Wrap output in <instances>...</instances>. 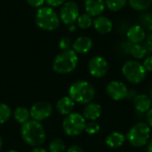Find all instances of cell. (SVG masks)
Returning <instances> with one entry per match:
<instances>
[{
    "label": "cell",
    "mask_w": 152,
    "mask_h": 152,
    "mask_svg": "<svg viewBox=\"0 0 152 152\" xmlns=\"http://www.w3.org/2000/svg\"><path fill=\"white\" fill-rule=\"evenodd\" d=\"M21 136L30 146H39L45 140V132L43 126L36 120H28L22 125Z\"/></svg>",
    "instance_id": "1"
},
{
    "label": "cell",
    "mask_w": 152,
    "mask_h": 152,
    "mask_svg": "<svg viewBox=\"0 0 152 152\" xmlns=\"http://www.w3.org/2000/svg\"><path fill=\"white\" fill-rule=\"evenodd\" d=\"M69 95L76 102L88 104L94 98L95 90L89 82L80 80L73 83L70 86Z\"/></svg>",
    "instance_id": "2"
},
{
    "label": "cell",
    "mask_w": 152,
    "mask_h": 152,
    "mask_svg": "<svg viewBox=\"0 0 152 152\" xmlns=\"http://www.w3.org/2000/svg\"><path fill=\"white\" fill-rule=\"evenodd\" d=\"M78 64V57L74 50L69 49L59 53L53 63V70L60 74L72 72Z\"/></svg>",
    "instance_id": "3"
},
{
    "label": "cell",
    "mask_w": 152,
    "mask_h": 152,
    "mask_svg": "<svg viewBox=\"0 0 152 152\" xmlns=\"http://www.w3.org/2000/svg\"><path fill=\"white\" fill-rule=\"evenodd\" d=\"M60 17L51 7H40L36 14L37 25L46 31H53L60 26Z\"/></svg>",
    "instance_id": "4"
},
{
    "label": "cell",
    "mask_w": 152,
    "mask_h": 152,
    "mask_svg": "<svg viewBox=\"0 0 152 152\" xmlns=\"http://www.w3.org/2000/svg\"><path fill=\"white\" fill-rule=\"evenodd\" d=\"M150 137L151 127L143 122L137 123L132 126L126 135L129 143L135 148H141L146 145L150 140Z\"/></svg>",
    "instance_id": "5"
},
{
    "label": "cell",
    "mask_w": 152,
    "mask_h": 152,
    "mask_svg": "<svg viewBox=\"0 0 152 152\" xmlns=\"http://www.w3.org/2000/svg\"><path fill=\"white\" fill-rule=\"evenodd\" d=\"M122 74L125 78L132 84H139L142 82L146 76L147 71L143 65L137 61H127L122 67Z\"/></svg>",
    "instance_id": "6"
},
{
    "label": "cell",
    "mask_w": 152,
    "mask_h": 152,
    "mask_svg": "<svg viewBox=\"0 0 152 152\" xmlns=\"http://www.w3.org/2000/svg\"><path fill=\"white\" fill-rule=\"evenodd\" d=\"M86 118L79 113H70L67 115L62 122L64 132L69 136H77L80 134L86 127Z\"/></svg>",
    "instance_id": "7"
},
{
    "label": "cell",
    "mask_w": 152,
    "mask_h": 152,
    "mask_svg": "<svg viewBox=\"0 0 152 152\" xmlns=\"http://www.w3.org/2000/svg\"><path fill=\"white\" fill-rule=\"evenodd\" d=\"M79 16V7L73 1L65 2L61 8L60 20L66 25L74 24Z\"/></svg>",
    "instance_id": "8"
},
{
    "label": "cell",
    "mask_w": 152,
    "mask_h": 152,
    "mask_svg": "<svg viewBox=\"0 0 152 152\" xmlns=\"http://www.w3.org/2000/svg\"><path fill=\"white\" fill-rule=\"evenodd\" d=\"M88 69L90 74L97 78L104 77L109 69V65L107 61L102 56L93 57L88 63Z\"/></svg>",
    "instance_id": "9"
},
{
    "label": "cell",
    "mask_w": 152,
    "mask_h": 152,
    "mask_svg": "<svg viewBox=\"0 0 152 152\" xmlns=\"http://www.w3.org/2000/svg\"><path fill=\"white\" fill-rule=\"evenodd\" d=\"M108 95L115 101H120L127 97L128 89L126 86L120 81H111L106 87Z\"/></svg>",
    "instance_id": "10"
},
{
    "label": "cell",
    "mask_w": 152,
    "mask_h": 152,
    "mask_svg": "<svg viewBox=\"0 0 152 152\" xmlns=\"http://www.w3.org/2000/svg\"><path fill=\"white\" fill-rule=\"evenodd\" d=\"M29 113L33 120H44L50 117L52 113V106L47 102H38L32 105Z\"/></svg>",
    "instance_id": "11"
},
{
    "label": "cell",
    "mask_w": 152,
    "mask_h": 152,
    "mask_svg": "<svg viewBox=\"0 0 152 152\" xmlns=\"http://www.w3.org/2000/svg\"><path fill=\"white\" fill-rule=\"evenodd\" d=\"M126 37L128 41L132 44H141L145 40L146 33L144 28L141 25H134L127 29Z\"/></svg>",
    "instance_id": "12"
},
{
    "label": "cell",
    "mask_w": 152,
    "mask_h": 152,
    "mask_svg": "<svg viewBox=\"0 0 152 152\" xmlns=\"http://www.w3.org/2000/svg\"><path fill=\"white\" fill-rule=\"evenodd\" d=\"M105 6V0H85L86 12L91 16H100Z\"/></svg>",
    "instance_id": "13"
},
{
    "label": "cell",
    "mask_w": 152,
    "mask_h": 152,
    "mask_svg": "<svg viewBox=\"0 0 152 152\" xmlns=\"http://www.w3.org/2000/svg\"><path fill=\"white\" fill-rule=\"evenodd\" d=\"M93 47V40L88 37H79L72 44V50L77 53H86Z\"/></svg>",
    "instance_id": "14"
},
{
    "label": "cell",
    "mask_w": 152,
    "mask_h": 152,
    "mask_svg": "<svg viewBox=\"0 0 152 152\" xmlns=\"http://www.w3.org/2000/svg\"><path fill=\"white\" fill-rule=\"evenodd\" d=\"M93 25L97 32L100 34H109L113 28V24L111 20L105 16H98L95 20H94Z\"/></svg>",
    "instance_id": "15"
},
{
    "label": "cell",
    "mask_w": 152,
    "mask_h": 152,
    "mask_svg": "<svg viewBox=\"0 0 152 152\" xmlns=\"http://www.w3.org/2000/svg\"><path fill=\"white\" fill-rule=\"evenodd\" d=\"M151 101L145 94H137L134 99V105L140 113H146L151 108Z\"/></svg>",
    "instance_id": "16"
},
{
    "label": "cell",
    "mask_w": 152,
    "mask_h": 152,
    "mask_svg": "<svg viewBox=\"0 0 152 152\" xmlns=\"http://www.w3.org/2000/svg\"><path fill=\"white\" fill-rule=\"evenodd\" d=\"M102 115V107L98 103H93L90 102L86 105V107L84 110L83 116L85 118L94 121L98 119Z\"/></svg>",
    "instance_id": "17"
},
{
    "label": "cell",
    "mask_w": 152,
    "mask_h": 152,
    "mask_svg": "<svg viewBox=\"0 0 152 152\" xmlns=\"http://www.w3.org/2000/svg\"><path fill=\"white\" fill-rule=\"evenodd\" d=\"M74 106H75L74 101L70 97L65 96V97H62L61 100H59V102H57L56 108L60 114L69 115L71 113L72 110L74 109Z\"/></svg>",
    "instance_id": "18"
},
{
    "label": "cell",
    "mask_w": 152,
    "mask_h": 152,
    "mask_svg": "<svg viewBox=\"0 0 152 152\" xmlns=\"http://www.w3.org/2000/svg\"><path fill=\"white\" fill-rule=\"evenodd\" d=\"M125 141H126V136L122 133L114 132L107 136L105 142L108 147L112 149H117L121 147L124 144Z\"/></svg>",
    "instance_id": "19"
},
{
    "label": "cell",
    "mask_w": 152,
    "mask_h": 152,
    "mask_svg": "<svg viewBox=\"0 0 152 152\" xmlns=\"http://www.w3.org/2000/svg\"><path fill=\"white\" fill-rule=\"evenodd\" d=\"M30 118V113L28 109L24 107H18L14 110V118L20 124H25L28 121Z\"/></svg>",
    "instance_id": "20"
},
{
    "label": "cell",
    "mask_w": 152,
    "mask_h": 152,
    "mask_svg": "<svg viewBox=\"0 0 152 152\" xmlns=\"http://www.w3.org/2000/svg\"><path fill=\"white\" fill-rule=\"evenodd\" d=\"M147 53L148 52L146 50L145 45L142 44H134L130 50V53L132 54V56L138 60L143 59L147 54Z\"/></svg>",
    "instance_id": "21"
},
{
    "label": "cell",
    "mask_w": 152,
    "mask_h": 152,
    "mask_svg": "<svg viewBox=\"0 0 152 152\" xmlns=\"http://www.w3.org/2000/svg\"><path fill=\"white\" fill-rule=\"evenodd\" d=\"M131 7L135 11H145L152 4V0H128Z\"/></svg>",
    "instance_id": "22"
},
{
    "label": "cell",
    "mask_w": 152,
    "mask_h": 152,
    "mask_svg": "<svg viewBox=\"0 0 152 152\" xmlns=\"http://www.w3.org/2000/svg\"><path fill=\"white\" fill-rule=\"evenodd\" d=\"M77 21L79 28H81L82 29H86L93 25L94 20L92 19V16L89 15L88 13H82L79 14Z\"/></svg>",
    "instance_id": "23"
},
{
    "label": "cell",
    "mask_w": 152,
    "mask_h": 152,
    "mask_svg": "<svg viewBox=\"0 0 152 152\" xmlns=\"http://www.w3.org/2000/svg\"><path fill=\"white\" fill-rule=\"evenodd\" d=\"M128 0H105L106 6L112 12H118L123 9Z\"/></svg>",
    "instance_id": "24"
},
{
    "label": "cell",
    "mask_w": 152,
    "mask_h": 152,
    "mask_svg": "<svg viewBox=\"0 0 152 152\" xmlns=\"http://www.w3.org/2000/svg\"><path fill=\"white\" fill-rule=\"evenodd\" d=\"M50 152H63L65 150V144L61 139H54L49 145Z\"/></svg>",
    "instance_id": "25"
},
{
    "label": "cell",
    "mask_w": 152,
    "mask_h": 152,
    "mask_svg": "<svg viewBox=\"0 0 152 152\" xmlns=\"http://www.w3.org/2000/svg\"><path fill=\"white\" fill-rule=\"evenodd\" d=\"M11 116V109L6 104H0V124L6 122Z\"/></svg>",
    "instance_id": "26"
},
{
    "label": "cell",
    "mask_w": 152,
    "mask_h": 152,
    "mask_svg": "<svg viewBox=\"0 0 152 152\" xmlns=\"http://www.w3.org/2000/svg\"><path fill=\"white\" fill-rule=\"evenodd\" d=\"M139 20L142 23V27L151 28L152 27V13L151 12H142L139 16Z\"/></svg>",
    "instance_id": "27"
},
{
    "label": "cell",
    "mask_w": 152,
    "mask_h": 152,
    "mask_svg": "<svg viewBox=\"0 0 152 152\" xmlns=\"http://www.w3.org/2000/svg\"><path fill=\"white\" fill-rule=\"evenodd\" d=\"M85 131L89 134H95L100 131V126L96 122L91 121L89 123H86V127H85Z\"/></svg>",
    "instance_id": "28"
},
{
    "label": "cell",
    "mask_w": 152,
    "mask_h": 152,
    "mask_svg": "<svg viewBox=\"0 0 152 152\" xmlns=\"http://www.w3.org/2000/svg\"><path fill=\"white\" fill-rule=\"evenodd\" d=\"M72 45V41L69 37H62L61 40H60V43H59V46L60 48L62 50V51H66V50H69L70 49V46Z\"/></svg>",
    "instance_id": "29"
},
{
    "label": "cell",
    "mask_w": 152,
    "mask_h": 152,
    "mask_svg": "<svg viewBox=\"0 0 152 152\" xmlns=\"http://www.w3.org/2000/svg\"><path fill=\"white\" fill-rule=\"evenodd\" d=\"M142 65H143L144 69H146V71H151V72H152V55L147 57L144 60Z\"/></svg>",
    "instance_id": "30"
},
{
    "label": "cell",
    "mask_w": 152,
    "mask_h": 152,
    "mask_svg": "<svg viewBox=\"0 0 152 152\" xmlns=\"http://www.w3.org/2000/svg\"><path fill=\"white\" fill-rule=\"evenodd\" d=\"M45 2H46V4L52 7H57L62 5L66 0H45Z\"/></svg>",
    "instance_id": "31"
},
{
    "label": "cell",
    "mask_w": 152,
    "mask_h": 152,
    "mask_svg": "<svg viewBox=\"0 0 152 152\" xmlns=\"http://www.w3.org/2000/svg\"><path fill=\"white\" fill-rule=\"evenodd\" d=\"M26 1L30 6L35 8H40L45 3V0H26Z\"/></svg>",
    "instance_id": "32"
},
{
    "label": "cell",
    "mask_w": 152,
    "mask_h": 152,
    "mask_svg": "<svg viewBox=\"0 0 152 152\" xmlns=\"http://www.w3.org/2000/svg\"><path fill=\"white\" fill-rule=\"evenodd\" d=\"M145 47H146V50L148 53H152V34L149 35L146 38H145Z\"/></svg>",
    "instance_id": "33"
},
{
    "label": "cell",
    "mask_w": 152,
    "mask_h": 152,
    "mask_svg": "<svg viewBox=\"0 0 152 152\" xmlns=\"http://www.w3.org/2000/svg\"><path fill=\"white\" fill-rule=\"evenodd\" d=\"M147 121H148L149 126L152 127V108H151L147 111Z\"/></svg>",
    "instance_id": "34"
},
{
    "label": "cell",
    "mask_w": 152,
    "mask_h": 152,
    "mask_svg": "<svg viewBox=\"0 0 152 152\" xmlns=\"http://www.w3.org/2000/svg\"><path fill=\"white\" fill-rule=\"evenodd\" d=\"M68 152H84L83 150L79 147V146H77V145H74V146H71Z\"/></svg>",
    "instance_id": "35"
},
{
    "label": "cell",
    "mask_w": 152,
    "mask_h": 152,
    "mask_svg": "<svg viewBox=\"0 0 152 152\" xmlns=\"http://www.w3.org/2000/svg\"><path fill=\"white\" fill-rule=\"evenodd\" d=\"M147 151L148 152H152V137L151 138L149 143H148V146H147Z\"/></svg>",
    "instance_id": "36"
},
{
    "label": "cell",
    "mask_w": 152,
    "mask_h": 152,
    "mask_svg": "<svg viewBox=\"0 0 152 152\" xmlns=\"http://www.w3.org/2000/svg\"><path fill=\"white\" fill-rule=\"evenodd\" d=\"M31 152H48V151H46L45 149H42V148H36V149H34V150H33Z\"/></svg>",
    "instance_id": "37"
},
{
    "label": "cell",
    "mask_w": 152,
    "mask_h": 152,
    "mask_svg": "<svg viewBox=\"0 0 152 152\" xmlns=\"http://www.w3.org/2000/svg\"><path fill=\"white\" fill-rule=\"evenodd\" d=\"M68 29H69V31H74V30H76V27H75V25H74V24L68 25Z\"/></svg>",
    "instance_id": "38"
},
{
    "label": "cell",
    "mask_w": 152,
    "mask_h": 152,
    "mask_svg": "<svg viewBox=\"0 0 152 152\" xmlns=\"http://www.w3.org/2000/svg\"><path fill=\"white\" fill-rule=\"evenodd\" d=\"M150 99H151V102H152V89L151 90V92H150Z\"/></svg>",
    "instance_id": "39"
},
{
    "label": "cell",
    "mask_w": 152,
    "mask_h": 152,
    "mask_svg": "<svg viewBox=\"0 0 152 152\" xmlns=\"http://www.w3.org/2000/svg\"><path fill=\"white\" fill-rule=\"evenodd\" d=\"M2 143L3 142H2V139H1V136H0V149L2 148Z\"/></svg>",
    "instance_id": "40"
},
{
    "label": "cell",
    "mask_w": 152,
    "mask_h": 152,
    "mask_svg": "<svg viewBox=\"0 0 152 152\" xmlns=\"http://www.w3.org/2000/svg\"><path fill=\"white\" fill-rule=\"evenodd\" d=\"M7 152H18V151H13V150H12V151H7Z\"/></svg>",
    "instance_id": "41"
},
{
    "label": "cell",
    "mask_w": 152,
    "mask_h": 152,
    "mask_svg": "<svg viewBox=\"0 0 152 152\" xmlns=\"http://www.w3.org/2000/svg\"><path fill=\"white\" fill-rule=\"evenodd\" d=\"M150 30H151V31H152V27H151V28H150Z\"/></svg>",
    "instance_id": "42"
}]
</instances>
